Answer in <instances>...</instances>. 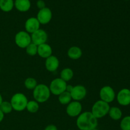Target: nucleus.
<instances>
[{
  "label": "nucleus",
  "instance_id": "5",
  "mask_svg": "<svg viewBox=\"0 0 130 130\" xmlns=\"http://www.w3.org/2000/svg\"><path fill=\"white\" fill-rule=\"evenodd\" d=\"M67 85V84L66 81L60 77H58L52 80L50 85L49 88L51 93L58 96L61 93L66 91Z\"/></svg>",
  "mask_w": 130,
  "mask_h": 130
},
{
  "label": "nucleus",
  "instance_id": "30",
  "mask_svg": "<svg viewBox=\"0 0 130 130\" xmlns=\"http://www.w3.org/2000/svg\"><path fill=\"white\" fill-rule=\"evenodd\" d=\"M4 118H5V114L0 110V123L3 121V120L4 119Z\"/></svg>",
  "mask_w": 130,
  "mask_h": 130
},
{
  "label": "nucleus",
  "instance_id": "35",
  "mask_svg": "<svg viewBox=\"0 0 130 130\" xmlns=\"http://www.w3.org/2000/svg\"><path fill=\"white\" fill-rule=\"evenodd\" d=\"M129 105H130V104H129Z\"/></svg>",
  "mask_w": 130,
  "mask_h": 130
},
{
  "label": "nucleus",
  "instance_id": "2",
  "mask_svg": "<svg viewBox=\"0 0 130 130\" xmlns=\"http://www.w3.org/2000/svg\"><path fill=\"white\" fill-rule=\"evenodd\" d=\"M33 97L34 100L39 104H42L48 101L51 95L49 86L44 84H39L33 90Z\"/></svg>",
  "mask_w": 130,
  "mask_h": 130
},
{
  "label": "nucleus",
  "instance_id": "34",
  "mask_svg": "<svg viewBox=\"0 0 130 130\" xmlns=\"http://www.w3.org/2000/svg\"><path fill=\"white\" fill-rule=\"evenodd\" d=\"M126 1H127V0H126Z\"/></svg>",
  "mask_w": 130,
  "mask_h": 130
},
{
  "label": "nucleus",
  "instance_id": "36",
  "mask_svg": "<svg viewBox=\"0 0 130 130\" xmlns=\"http://www.w3.org/2000/svg\"><path fill=\"white\" fill-rule=\"evenodd\" d=\"M120 130H121V129H120Z\"/></svg>",
  "mask_w": 130,
  "mask_h": 130
},
{
  "label": "nucleus",
  "instance_id": "26",
  "mask_svg": "<svg viewBox=\"0 0 130 130\" xmlns=\"http://www.w3.org/2000/svg\"><path fill=\"white\" fill-rule=\"evenodd\" d=\"M120 128L121 130H130V116H127L122 119Z\"/></svg>",
  "mask_w": 130,
  "mask_h": 130
},
{
  "label": "nucleus",
  "instance_id": "31",
  "mask_svg": "<svg viewBox=\"0 0 130 130\" xmlns=\"http://www.w3.org/2000/svg\"><path fill=\"white\" fill-rule=\"evenodd\" d=\"M3 96H2V95H1V94L0 93V105H1V103L3 102Z\"/></svg>",
  "mask_w": 130,
  "mask_h": 130
},
{
  "label": "nucleus",
  "instance_id": "16",
  "mask_svg": "<svg viewBox=\"0 0 130 130\" xmlns=\"http://www.w3.org/2000/svg\"><path fill=\"white\" fill-rule=\"evenodd\" d=\"M14 6L18 11L26 12L30 8L31 3L30 0H15L14 1Z\"/></svg>",
  "mask_w": 130,
  "mask_h": 130
},
{
  "label": "nucleus",
  "instance_id": "13",
  "mask_svg": "<svg viewBox=\"0 0 130 130\" xmlns=\"http://www.w3.org/2000/svg\"><path fill=\"white\" fill-rule=\"evenodd\" d=\"M117 100L119 104L123 106H126L130 104V90L129 89L123 88L118 92L116 96Z\"/></svg>",
  "mask_w": 130,
  "mask_h": 130
},
{
  "label": "nucleus",
  "instance_id": "14",
  "mask_svg": "<svg viewBox=\"0 0 130 130\" xmlns=\"http://www.w3.org/2000/svg\"><path fill=\"white\" fill-rule=\"evenodd\" d=\"M44 64L47 71L50 72H53L58 69L60 62L58 58L56 56L51 55L48 58H46Z\"/></svg>",
  "mask_w": 130,
  "mask_h": 130
},
{
  "label": "nucleus",
  "instance_id": "12",
  "mask_svg": "<svg viewBox=\"0 0 130 130\" xmlns=\"http://www.w3.org/2000/svg\"><path fill=\"white\" fill-rule=\"evenodd\" d=\"M40 23L36 17H30L25 22V31L31 34L40 29Z\"/></svg>",
  "mask_w": 130,
  "mask_h": 130
},
{
  "label": "nucleus",
  "instance_id": "3",
  "mask_svg": "<svg viewBox=\"0 0 130 130\" xmlns=\"http://www.w3.org/2000/svg\"><path fill=\"white\" fill-rule=\"evenodd\" d=\"M27 96L22 93H17L11 98L10 103L12 106L13 110L17 112H22L26 109L28 102Z\"/></svg>",
  "mask_w": 130,
  "mask_h": 130
},
{
  "label": "nucleus",
  "instance_id": "6",
  "mask_svg": "<svg viewBox=\"0 0 130 130\" xmlns=\"http://www.w3.org/2000/svg\"><path fill=\"white\" fill-rule=\"evenodd\" d=\"M15 43L19 48H25L32 43L30 34L24 30L18 32L15 36Z\"/></svg>",
  "mask_w": 130,
  "mask_h": 130
},
{
  "label": "nucleus",
  "instance_id": "7",
  "mask_svg": "<svg viewBox=\"0 0 130 130\" xmlns=\"http://www.w3.org/2000/svg\"><path fill=\"white\" fill-rule=\"evenodd\" d=\"M100 100L110 104L116 98V93L114 89L110 86H104L100 89Z\"/></svg>",
  "mask_w": 130,
  "mask_h": 130
},
{
  "label": "nucleus",
  "instance_id": "27",
  "mask_svg": "<svg viewBox=\"0 0 130 130\" xmlns=\"http://www.w3.org/2000/svg\"><path fill=\"white\" fill-rule=\"evenodd\" d=\"M36 5H37V7L41 10V9H43L44 8L46 7V4L45 2H44L43 0H38L36 3Z\"/></svg>",
  "mask_w": 130,
  "mask_h": 130
},
{
  "label": "nucleus",
  "instance_id": "1",
  "mask_svg": "<svg viewBox=\"0 0 130 130\" xmlns=\"http://www.w3.org/2000/svg\"><path fill=\"white\" fill-rule=\"evenodd\" d=\"M98 119L91 112H82L76 119V125L80 130H92L98 126Z\"/></svg>",
  "mask_w": 130,
  "mask_h": 130
},
{
  "label": "nucleus",
  "instance_id": "10",
  "mask_svg": "<svg viewBox=\"0 0 130 130\" xmlns=\"http://www.w3.org/2000/svg\"><path fill=\"white\" fill-rule=\"evenodd\" d=\"M70 93H71L72 100L74 101L79 102L86 97L87 90L84 86L78 85L74 86L73 89Z\"/></svg>",
  "mask_w": 130,
  "mask_h": 130
},
{
  "label": "nucleus",
  "instance_id": "25",
  "mask_svg": "<svg viewBox=\"0 0 130 130\" xmlns=\"http://www.w3.org/2000/svg\"><path fill=\"white\" fill-rule=\"evenodd\" d=\"M25 49L28 55L33 57V56L38 55V46L34 44V43H30Z\"/></svg>",
  "mask_w": 130,
  "mask_h": 130
},
{
  "label": "nucleus",
  "instance_id": "18",
  "mask_svg": "<svg viewBox=\"0 0 130 130\" xmlns=\"http://www.w3.org/2000/svg\"><path fill=\"white\" fill-rule=\"evenodd\" d=\"M108 114L109 115L110 118L114 121L119 120L122 118V116H123L121 110L119 107H110Z\"/></svg>",
  "mask_w": 130,
  "mask_h": 130
},
{
  "label": "nucleus",
  "instance_id": "23",
  "mask_svg": "<svg viewBox=\"0 0 130 130\" xmlns=\"http://www.w3.org/2000/svg\"><path fill=\"white\" fill-rule=\"evenodd\" d=\"M38 85L36 79L33 77H27L24 81V86L28 90H33Z\"/></svg>",
  "mask_w": 130,
  "mask_h": 130
},
{
  "label": "nucleus",
  "instance_id": "24",
  "mask_svg": "<svg viewBox=\"0 0 130 130\" xmlns=\"http://www.w3.org/2000/svg\"><path fill=\"white\" fill-rule=\"evenodd\" d=\"M0 110L5 114L11 113L13 110V108L10 102L3 101V102L0 105Z\"/></svg>",
  "mask_w": 130,
  "mask_h": 130
},
{
  "label": "nucleus",
  "instance_id": "32",
  "mask_svg": "<svg viewBox=\"0 0 130 130\" xmlns=\"http://www.w3.org/2000/svg\"><path fill=\"white\" fill-rule=\"evenodd\" d=\"M92 130H99V129H96V128H95V129H92Z\"/></svg>",
  "mask_w": 130,
  "mask_h": 130
},
{
  "label": "nucleus",
  "instance_id": "21",
  "mask_svg": "<svg viewBox=\"0 0 130 130\" xmlns=\"http://www.w3.org/2000/svg\"><path fill=\"white\" fill-rule=\"evenodd\" d=\"M58 99L62 105H68L72 100L71 93L66 91L58 95Z\"/></svg>",
  "mask_w": 130,
  "mask_h": 130
},
{
  "label": "nucleus",
  "instance_id": "29",
  "mask_svg": "<svg viewBox=\"0 0 130 130\" xmlns=\"http://www.w3.org/2000/svg\"><path fill=\"white\" fill-rule=\"evenodd\" d=\"M73 87H74V86H72V85H67V87H66V91H67V92H69V93H71V91H72V89H73Z\"/></svg>",
  "mask_w": 130,
  "mask_h": 130
},
{
  "label": "nucleus",
  "instance_id": "28",
  "mask_svg": "<svg viewBox=\"0 0 130 130\" xmlns=\"http://www.w3.org/2000/svg\"><path fill=\"white\" fill-rule=\"evenodd\" d=\"M44 130H58V128L54 124H49L46 126Z\"/></svg>",
  "mask_w": 130,
  "mask_h": 130
},
{
  "label": "nucleus",
  "instance_id": "11",
  "mask_svg": "<svg viewBox=\"0 0 130 130\" xmlns=\"http://www.w3.org/2000/svg\"><path fill=\"white\" fill-rule=\"evenodd\" d=\"M40 24L46 25L51 21L52 19V11L49 8L45 7L39 10L36 17Z\"/></svg>",
  "mask_w": 130,
  "mask_h": 130
},
{
  "label": "nucleus",
  "instance_id": "8",
  "mask_svg": "<svg viewBox=\"0 0 130 130\" xmlns=\"http://www.w3.org/2000/svg\"><path fill=\"white\" fill-rule=\"evenodd\" d=\"M82 104L78 101H71L66 107V113L71 118L78 117L82 113Z\"/></svg>",
  "mask_w": 130,
  "mask_h": 130
},
{
  "label": "nucleus",
  "instance_id": "22",
  "mask_svg": "<svg viewBox=\"0 0 130 130\" xmlns=\"http://www.w3.org/2000/svg\"><path fill=\"white\" fill-rule=\"evenodd\" d=\"M25 109H27V110L30 113H32V114L36 113L39 109V103L34 100L28 101Z\"/></svg>",
  "mask_w": 130,
  "mask_h": 130
},
{
  "label": "nucleus",
  "instance_id": "9",
  "mask_svg": "<svg viewBox=\"0 0 130 130\" xmlns=\"http://www.w3.org/2000/svg\"><path fill=\"white\" fill-rule=\"evenodd\" d=\"M30 36L32 43H34L37 46L46 43L48 38L46 32L41 29H38V30L30 34Z\"/></svg>",
  "mask_w": 130,
  "mask_h": 130
},
{
  "label": "nucleus",
  "instance_id": "17",
  "mask_svg": "<svg viewBox=\"0 0 130 130\" xmlns=\"http://www.w3.org/2000/svg\"><path fill=\"white\" fill-rule=\"evenodd\" d=\"M82 50L78 46H72L67 51V56L72 60H78L82 57Z\"/></svg>",
  "mask_w": 130,
  "mask_h": 130
},
{
  "label": "nucleus",
  "instance_id": "20",
  "mask_svg": "<svg viewBox=\"0 0 130 130\" xmlns=\"http://www.w3.org/2000/svg\"><path fill=\"white\" fill-rule=\"evenodd\" d=\"M74 76V72L72 69L71 68H65L62 70L60 72V78L62 79L66 83L72 79Z\"/></svg>",
  "mask_w": 130,
  "mask_h": 130
},
{
  "label": "nucleus",
  "instance_id": "19",
  "mask_svg": "<svg viewBox=\"0 0 130 130\" xmlns=\"http://www.w3.org/2000/svg\"><path fill=\"white\" fill-rule=\"evenodd\" d=\"M13 7V0H0V9L4 12H9L11 11Z\"/></svg>",
  "mask_w": 130,
  "mask_h": 130
},
{
  "label": "nucleus",
  "instance_id": "15",
  "mask_svg": "<svg viewBox=\"0 0 130 130\" xmlns=\"http://www.w3.org/2000/svg\"><path fill=\"white\" fill-rule=\"evenodd\" d=\"M52 48L46 43L38 46V55L41 58L46 59L52 55Z\"/></svg>",
  "mask_w": 130,
  "mask_h": 130
},
{
  "label": "nucleus",
  "instance_id": "33",
  "mask_svg": "<svg viewBox=\"0 0 130 130\" xmlns=\"http://www.w3.org/2000/svg\"><path fill=\"white\" fill-rule=\"evenodd\" d=\"M0 72H1V69H0Z\"/></svg>",
  "mask_w": 130,
  "mask_h": 130
},
{
  "label": "nucleus",
  "instance_id": "4",
  "mask_svg": "<svg viewBox=\"0 0 130 130\" xmlns=\"http://www.w3.org/2000/svg\"><path fill=\"white\" fill-rule=\"evenodd\" d=\"M110 107L109 104L99 100L93 105L91 112L96 119H99L103 118L108 114Z\"/></svg>",
  "mask_w": 130,
  "mask_h": 130
}]
</instances>
